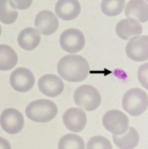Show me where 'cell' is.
I'll return each instance as SVG.
<instances>
[{
  "label": "cell",
  "mask_w": 148,
  "mask_h": 149,
  "mask_svg": "<svg viewBox=\"0 0 148 149\" xmlns=\"http://www.w3.org/2000/svg\"><path fill=\"white\" fill-rule=\"evenodd\" d=\"M60 76L67 81L79 82L84 81L89 74V64L80 55L69 54L63 57L57 66Z\"/></svg>",
  "instance_id": "obj_1"
},
{
  "label": "cell",
  "mask_w": 148,
  "mask_h": 149,
  "mask_svg": "<svg viewBox=\"0 0 148 149\" xmlns=\"http://www.w3.org/2000/svg\"><path fill=\"white\" fill-rule=\"evenodd\" d=\"M26 115L35 122L46 123L54 119L58 113L55 103L46 99H40L30 103L25 110Z\"/></svg>",
  "instance_id": "obj_2"
},
{
  "label": "cell",
  "mask_w": 148,
  "mask_h": 149,
  "mask_svg": "<svg viewBox=\"0 0 148 149\" xmlns=\"http://www.w3.org/2000/svg\"><path fill=\"white\" fill-rule=\"evenodd\" d=\"M148 95L147 93L139 88L127 91L122 99L123 109L131 116H138L147 109Z\"/></svg>",
  "instance_id": "obj_3"
},
{
  "label": "cell",
  "mask_w": 148,
  "mask_h": 149,
  "mask_svg": "<svg viewBox=\"0 0 148 149\" xmlns=\"http://www.w3.org/2000/svg\"><path fill=\"white\" fill-rule=\"evenodd\" d=\"M73 100L77 106L88 111L97 109L102 100L99 91L94 86L87 84L81 86L75 90Z\"/></svg>",
  "instance_id": "obj_4"
},
{
  "label": "cell",
  "mask_w": 148,
  "mask_h": 149,
  "mask_svg": "<svg viewBox=\"0 0 148 149\" xmlns=\"http://www.w3.org/2000/svg\"><path fill=\"white\" fill-rule=\"evenodd\" d=\"M102 122L105 129L114 135L124 134L129 127L128 117L119 110L113 109L108 111L104 115Z\"/></svg>",
  "instance_id": "obj_5"
},
{
  "label": "cell",
  "mask_w": 148,
  "mask_h": 149,
  "mask_svg": "<svg viewBox=\"0 0 148 149\" xmlns=\"http://www.w3.org/2000/svg\"><path fill=\"white\" fill-rule=\"evenodd\" d=\"M60 43L63 49L70 54L80 51L85 45V38L79 29L70 28L63 31L60 38Z\"/></svg>",
  "instance_id": "obj_6"
},
{
  "label": "cell",
  "mask_w": 148,
  "mask_h": 149,
  "mask_svg": "<svg viewBox=\"0 0 148 149\" xmlns=\"http://www.w3.org/2000/svg\"><path fill=\"white\" fill-rule=\"evenodd\" d=\"M125 52L128 58L134 61L142 62L147 60V36H137L132 37L126 45Z\"/></svg>",
  "instance_id": "obj_7"
},
{
  "label": "cell",
  "mask_w": 148,
  "mask_h": 149,
  "mask_svg": "<svg viewBox=\"0 0 148 149\" xmlns=\"http://www.w3.org/2000/svg\"><path fill=\"white\" fill-rule=\"evenodd\" d=\"M24 117L20 111L13 108L4 110L0 116V124L2 129L9 134L20 132L24 126Z\"/></svg>",
  "instance_id": "obj_8"
},
{
  "label": "cell",
  "mask_w": 148,
  "mask_h": 149,
  "mask_svg": "<svg viewBox=\"0 0 148 149\" xmlns=\"http://www.w3.org/2000/svg\"><path fill=\"white\" fill-rule=\"evenodd\" d=\"M10 82L11 86L15 91L19 92H26L34 86L35 77L28 69L17 68L11 73Z\"/></svg>",
  "instance_id": "obj_9"
},
{
  "label": "cell",
  "mask_w": 148,
  "mask_h": 149,
  "mask_svg": "<svg viewBox=\"0 0 148 149\" xmlns=\"http://www.w3.org/2000/svg\"><path fill=\"white\" fill-rule=\"evenodd\" d=\"M62 118L66 127L73 132H82L87 124L86 112L79 108L72 107L68 109L64 112Z\"/></svg>",
  "instance_id": "obj_10"
},
{
  "label": "cell",
  "mask_w": 148,
  "mask_h": 149,
  "mask_svg": "<svg viewBox=\"0 0 148 149\" xmlns=\"http://www.w3.org/2000/svg\"><path fill=\"white\" fill-rule=\"evenodd\" d=\"M38 86L43 94L50 97L61 95L64 89V83L61 79L53 74H47L40 77Z\"/></svg>",
  "instance_id": "obj_11"
},
{
  "label": "cell",
  "mask_w": 148,
  "mask_h": 149,
  "mask_svg": "<svg viewBox=\"0 0 148 149\" xmlns=\"http://www.w3.org/2000/svg\"><path fill=\"white\" fill-rule=\"evenodd\" d=\"M35 25L42 34L51 35L58 29L59 20L53 12L44 10L37 15Z\"/></svg>",
  "instance_id": "obj_12"
},
{
  "label": "cell",
  "mask_w": 148,
  "mask_h": 149,
  "mask_svg": "<svg viewBox=\"0 0 148 149\" xmlns=\"http://www.w3.org/2000/svg\"><path fill=\"white\" fill-rule=\"evenodd\" d=\"M81 6L78 0H58L55 8L56 14L63 20L70 21L80 14Z\"/></svg>",
  "instance_id": "obj_13"
},
{
  "label": "cell",
  "mask_w": 148,
  "mask_h": 149,
  "mask_svg": "<svg viewBox=\"0 0 148 149\" xmlns=\"http://www.w3.org/2000/svg\"><path fill=\"white\" fill-rule=\"evenodd\" d=\"M116 32L120 38L128 40L132 36L141 34L142 28L136 19L129 18L121 20L117 24Z\"/></svg>",
  "instance_id": "obj_14"
},
{
  "label": "cell",
  "mask_w": 148,
  "mask_h": 149,
  "mask_svg": "<svg viewBox=\"0 0 148 149\" xmlns=\"http://www.w3.org/2000/svg\"><path fill=\"white\" fill-rule=\"evenodd\" d=\"M126 17L132 18L142 23L148 19V4L144 0H130L126 4L125 9Z\"/></svg>",
  "instance_id": "obj_15"
},
{
  "label": "cell",
  "mask_w": 148,
  "mask_h": 149,
  "mask_svg": "<svg viewBox=\"0 0 148 149\" xmlns=\"http://www.w3.org/2000/svg\"><path fill=\"white\" fill-rule=\"evenodd\" d=\"M41 36L37 29L27 27L20 33L18 42L22 49L27 51H32L36 48L40 44Z\"/></svg>",
  "instance_id": "obj_16"
},
{
  "label": "cell",
  "mask_w": 148,
  "mask_h": 149,
  "mask_svg": "<svg viewBox=\"0 0 148 149\" xmlns=\"http://www.w3.org/2000/svg\"><path fill=\"white\" fill-rule=\"evenodd\" d=\"M114 143L121 149H133L137 147L140 141L139 134L132 127H128L126 132L121 135L113 134Z\"/></svg>",
  "instance_id": "obj_17"
},
{
  "label": "cell",
  "mask_w": 148,
  "mask_h": 149,
  "mask_svg": "<svg viewBox=\"0 0 148 149\" xmlns=\"http://www.w3.org/2000/svg\"><path fill=\"white\" fill-rule=\"evenodd\" d=\"M18 61V55L13 48L7 45H0V70H10Z\"/></svg>",
  "instance_id": "obj_18"
},
{
  "label": "cell",
  "mask_w": 148,
  "mask_h": 149,
  "mask_svg": "<svg viewBox=\"0 0 148 149\" xmlns=\"http://www.w3.org/2000/svg\"><path fill=\"white\" fill-rule=\"evenodd\" d=\"M59 149H85L83 139L78 134L69 133L61 137L58 143Z\"/></svg>",
  "instance_id": "obj_19"
},
{
  "label": "cell",
  "mask_w": 148,
  "mask_h": 149,
  "mask_svg": "<svg viewBox=\"0 0 148 149\" xmlns=\"http://www.w3.org/2000/svg\"><path fill=\"white\" fill-rule=\"evenodd\" d=\"M125 0H103L101 9L105 15L113 17L119 15L123 10Z\"/></svg>",
  "instance_id": "obj_20"
},
{
  "label": "cell",
  "mask_w": 148,
  "mask_h": 149,
  "mask_svg": "<svg viewBox=\"0 0 148 149\" xmlns=\"http://www.w3.org/2000/svg\"><path fill=\"white\" fill-rule=\"evenodd\" d=\"M18 12L10 5L9 0H0V21L6 24H11L17 20Z\"/></svg>",
  "instance_id": "obj_21"
},
{
  "label": "cell",
  "mask_w": 148,
  "mask_h": 149,
  "mask_svg": "<svg viewBox=\"0 0 148 149\" xmlns=\"http://www.w3.org/2000/svg\"><path fill=\"white\" fill-rule=\"evenodd\" d=\"M112 145L109 140L102 136H96L91 137L87 144V149H112Z\"/></svg>",
  "instance_id": "obj_22"
},
{
  "label": "cell",
  "mask_w": 148,
  "mask_h": 149,
  "mask_svg": "<svg viewBox=\"0 0 148 149\" xmlns=\"http://www.w3.org/2000/svg\"><path fill=\"white\" fill-rule=\"evenodd\" d=\"M138 79L143 87L147 90L148 63L143 64L139 69Z\"/></svg>",
  "instance_id": "obj_23"
},
{
  "label": "cell",
  "mask_w": 148,
  "mask_h": 149,
  "mask_svg": "<svg viewBox=\"0 0 148 149\" xmlns=\"http://www.w3.org/2000/svg\"><path fill=\"white\" fill-rule=\"evenodd\" d=\"M33 0H9L10 5L14 9L24 10L30 8Z\"/></svg>",
  "instance_id": "obj_24"
},
{
  "label": "cell",
  "mask_w": 148,
  "mask_h": 149,
  "mask_svg": "<svg viewBox=\"0 0 148 149\" xmlns=\"http://www.w3.org/2000/svg\"><path fill=\"white\" fill-rule=\"evenodd\" d=\"M0 148H11V146L9 142L7 140L2 137H0Z\"/></svg>",
  "instance_id": "obj_25"
},
{
  "label": "cell",
  "mask_w": 148,
  "mask_h": 149,
  "mask_svg": "<svg viewBox=\"0 0 148 149\" xmlns=\"http://www.w3.org/2000/svg\"><path fill=\"white\" fill-rule=\"evenodd\" d=\"M1 33H2L1 27V25H0V36H1Z\"/></svg>",
  "instance_id": "obj_26"
}]
</instances>
